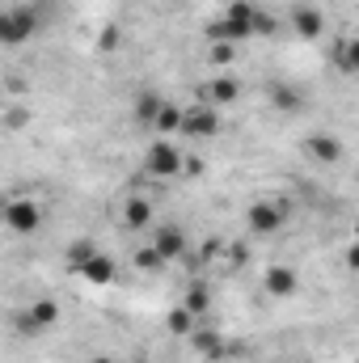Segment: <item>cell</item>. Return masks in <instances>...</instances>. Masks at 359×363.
<instances>
[{"label": "cell", "instance_id": "1", "mask_svg": "<svg viewBox=\"0 0 359 363\" xmlns=\"http://www.w3.org/2000/svg\"><path fill=\"white\" fill-rule=\"evenodd\" d=\"M258 17H263V9H258L254 0H233V4L207 26V34H211V43L237 47V43H245V38L258 34Z\"/></svg>", "mask_w": 359, "mask_h": 363}, {"label": "cell", "instance_id": "2", "mask_svg": "<svg viewBox=\"0 0 359 363\" xmlns=\"http://www.w3.org/2000/svg\"><path fill=\"white\" fill-rule=\"evenodd\" d=\"M34 34H38V13L30 4L0 9V47H26Z\"/></svg>", "mask_w": 359, "mask_h": 363}, {"label": "cell", "instance_id": "3", "mask_svg": "<svg viewBox=\"0 0 359 363\" xmlns=\"http://www.w3.org/2000/svg\"><path fill=\"white\" fill-rule=\"evenodd\" d=\"M178 131L186 140H211V135H220V110L216 106H190V110H182L178 118Z\"/></svg>", "mask_w": 359, "mask_h": 363}, {"label": "cell", "instance_id": "4", "mask_svg": "<svg viewBox=\"0 0 359 363\" xmlns=\"http://www.w3.org/2000/svg\"><path fill=\"white\" fill-rule=\"evenodd\" d=\"M144 174L157 182H170L182 174V152L170 144V140H157L153 148H148V157H144Z\"/></svg>", "mask_w": 359, "mask_h": 363}, {"label": "cell", "instance_id": "5", "mask_svg": "<svg viewBox=\"0 0 359 363\" xmlns=\"http://www.w3.org/2000/svg\"><path fill=\"white\" fill-rule=\"evenodd\" d=\"M4 224H9V233L30 237V233H38V224H43V207H38L34 199H13V203L4 207Z\"/></svg>", "mask_w": 359, "mask_h": 363}, {"label": "cell", "instance_id": "6", "mask_svg": "<svg viewBox=\"0 0 359 363\" xmlns=\"http://www.w3.org/2000/svg\"><path fill=\"white\" fill-rule=\"evenodd\" d=\"M60 321V300H34L30 308L17 313V330L21 334H43Z\"/></svg>", "mask_w": 359, "mask_h": 363}, {"label": "cell", "instance_id": "7", "mask_svg": "<svg viewBox=\"0 0 359 363\" xmlns=\"http://www.w3.org/2000/svg\"><path fill=\"white\" fill-rule=\"evenodd\" d=\"M148 250H153L161 262H178L190 245H186V233H182L178 224H157V228H153V245H148Z\"/></svg>", "mask_w": 359, "mask_h": 363}, {"label": "cell", "instance_id": "8", "mask_svg": "<svg viewBox=\"0 0 359 363\" xmlns=\"http://www.w3.org/2000/svg\"><path fill=\"white\" fill-rule=\"evenodd\" d=\"M283 220H287V207H283V203H254V207H250V228H254L258 237L279 233Z\"/></svg>", "mask_w": 359, "mask_h": 363}, {"label": "cell", "instance_id": "9", "mask_svg": "<svg viewBox=\"0 0 359 363\" xmlns=\"http://www.w3.org/2000/svg\"><path fill=\"white\" fill-rule=\"evenodd\" d=\"M77 274H81L85 283H93V287H110V283H114V274H118V267H114V258H106V254L97 250L93 258H85V262L77 267Z\"/></svg>", "mask_w": 359, "mask_h": 363}, {"label": "cell", "instance_id": "10", "mask_svg": "<svg viewBox=\"0 0 359 363\" xmlns=\"http://www.w3.org/2000/svg\"><path fill=\"white\" fill-rule=\"evenodd\" d=\"M292 30L300 38H321L326 34V13L313 9V4H300V9H292Z\"/></svg>", "mask_w": 359, "mask_h": 363}, {"label": "cell", "instance_id": "11", "mask_svg": "<svg viewBox=\"0 0 359 363\" xmlns=\"http://www.w3.org/2000/svg\"><path fill=\"white\" fill-rule=\"evenodd\" d=\"M153 216H157V207H153V199H144V194H131L127 203H123V224L127 228H148L153 224Z\"/></svg>", "mask_w": 359, "mask_h": 363}, {"label": "cell", "instance_id": "12", "mask_svg": "<svg viewBox=\"0 0 359 363\" xmlns=\"http://www.w3.org/2000/svg\"><path fill=\"white\" fill-rule=\"evenodd\" d=\"M186 342H190V351H199V355H207V359H220L224 355V338L216 334V330H190L186 334Z\"/></svg>", "mask_w": 359, "mask_h": 363}, {"label": "cell", "instance_id": "13", "mask_svg": "<svg viewBox=\"0 0 359 363\" xmlns=\"http://www.w3.org/2000/svg\"><path fill=\"white\" fill-rule=\"evenodd\" d=\"M309 157H313V161H326V165H334V161L343 157V144H338V135H309Z\"/></svg>", "mask_w": 359, "mask_h": 363}, {"label": "cell", "instance_id": "14", "mask_svg": "<svg viewBox=\"0 0 359 363\" xmlns=\"http://www.w3.org/2000/svg\"><path fill=\"white\" fill-rule=\"evenodd\" d=\"M263 283H267L270 296H279V300H283V296H292V291H296V271H292V267H270Z\"/></svg>", "mask_w": 359, "mask_h": 363}, {"label": "cell", "instance_id": "15", "mask_svg": "<svg viewBox=\"0 0 359 363\" xmlns=\"http://www.w3.org/2000/svg\"><path fill=\"white\" fill-rule=\"evenodd\" d=\"M207 97H211L207 106H216V110H220V106H233V101L241 97V85H237L233 77H216V81H211V89H207Z\"/></svg>", "mask_w": 359, "mask_h": 363}, {"label": "cell", "instance_id": "16", "mask_svg": "<svg viewBox=\"0 0 359 363\" xmlns=\"http://www.w3.org/2000/svg\"><path fill=\"white\" fill-rule=\"evenodd\" d=\"M161 106H165V97L157 89H144L140 97H136V118L144 123V127H153L157 123V114H161Z\"/></svg>", "mask_w": 359, "mask_h": 363}, {"label": "cell", "instance_id": "17", "mask_svg": "<svg viewBox=\"0 0 359 363\" xmlns=\"http://www.w3.org/2000/svg\"><path fill=\"white\" fill-rule=\"evenodd\" d=\"M207 304H211V300H207V287H199V283H194V287H190V291L182 296V308H186V313H190L194 321H199V317L207 313Z\"/></svg>", "mask_w": 359, "mask_h": 363}, {"label": "cell", "instance_id": "18", "mask_svg": "<svg viewBox=\"0 0 359 363\" xmlns=\"http://www.w3.org/2000/svg\"><path fill=\"white\" fill-rule=\"evenodd\" d=\"M338 68H343V72H355L359 68V47L351 43V38L338 43Z\"/></svg>", "mask_w": 359, "mask_h": 363}, {"label": "cell", "instance_id": "19", "mask_svg": "<svg viewBox=\"0 0 359 363\" xmlns=\"http://www.w3.org/2000/svg\"><path fill=\"white\" fill-rule=\"evenodd\" d=\"M190 330H194V317H190V313H186V308L178 304V308L170 313V334H178V338H186Z\"/></svg>", "mask_w": 359, "mask_h": 363}, {"label": "cell", "instance_id": "20", "mask_svg": "<svg viewBox=\"0 0 359 363\" xmlns=\"http://www.w3.org/2000/svg\"><path fill=\"white\" fill-rule=\"evenodd\" d=\"M93 254H97V245H93V241H72V245H68V267L77 271V267H81L85 258H93Z\"/></svg>", "mask_w": 359, "mask_h": 363}, {"label": "cell", "instance_id": "21", "mask_svg": "<svg viewBox=\"0 0 359 363\" xmlns=\"http://www.w3.org/2000/svg\"><path fill=\"white\" fill-rule=\"evenodd\" d=\"M178 118H182V110H178V106H170V101H165L153 127H157V131H178Z\"/></svg>", "mask_w": 359, "mask_h": 363}, {"label": "cell", "instance_id": "22", "mask_svg": "<svg viewBox=\"0 0 359 363\" xmlns=\"http://www.w3.org/2000/svg\"><path fill=\"white\" fill-rule=\"evenodd\" d=\"M233 55H237V47H224V43H211V64L220 68V64H233Z\"/></svg>", "mask_w": 359, "mask_h": 363}, {"label": "cell", "instance_id": "23", "mask_svg": "<svg viewBox=\"0 0 359 363\" xmlns=\"http://www.w3.org/2000/svg\"><path fill=\"white\" fill-rule=\"evenodd\" d=\"M136 262H140V271H157V267H165L153 250H140V254H136Z\"/></svg>", "mask_w": 359, "mask_h": 363}, {"label": "cell", "instance_id": "24", "mask_svg": "<svg viewBox=\"0 0 359 363\" xmlns=\"http://www.w3.org/2000/svg\"><path fill=\"white\" fill-rule=\"evenodd\" d=\"M89 363H118V359H110V355H93Z\"/></svg>", "mask_w": 359, "mask_h": 363}]
</instances>
